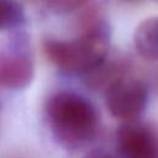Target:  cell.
<instances>
[{
    "label": "cell",
    "instance_id": "obj_1",
    "mask_svg": "<svg viewBox=\"0 0 158 158\" xmlns=\"http://www.w3.org/2000/svg\"><path fill=\"white\" fill-rule=\"evenodd\" d=\"M47 116L58 141L68 147H79L93 139L99 117L94 105L74 91H59L46 105Z\"/></svg>",
    "mask_w": 158,
    "mask_h": 158
},
{
    "label": "cell",
    "instance_id": "obj_9",
    "mask_svg": "<svg viewBox=\"0 0 158 158\" xmlns=\"http://www.w3.org/2000/svg\"><path fill=\"white\" fill-rule=\"evenodd\" d=\"M89 0H49V4L56 11L70 12V11L80 7L81 5H84Z\"/></svg>",
    "mask_w": 158,
    "mask_h": 158
},
{
    "label": "cell",
    "instance_id": "obj_6",
    "mask_svg": "<svg viewBox=\"0 0 158 158\" xmlns=\"http://www.w3.org/2000/svg\"><path fill=\"white\" fill-rule=\"evenodd\" d=\"M133 43L137 53L148 60H158V16L142 21L135 33Z\"/></svg>",
    "mask_w": 158,
    "mask_h": 158
},
{
    "label": "cell",
    "instance_id": "obj_3",
    "mask_svg": "<svg viewBox=\"0 0 158 158\" xmlns=\"http://www.w3.org/2000/svg\"><path fill=\"white\" fill-rule=\"evenodd\" d=\"M147 96V88L141 80L123 78L106 91V106L114 117L130 122L144 111Z\"/></svg>",
    "mask_w": 158,
    "mask_h": 158
},
{
    "label": "cell",
    "instance_id": "obj_8",
    "mask_svg": "<svg viewBox=\"0 0 158 158\" xmlns=\"http://www.w3.org/2000/svg\"><path fill=\"white\" fill-rule=\"evenodd\" d=\"M23 21V10L15 0H0V31L11 30Z\"/></svg>",
    "mask_w": 158,
    "mask_h": 158
},
{
    "label": "cell",
    "instance_id": "obj_4",
    "mask_svg": "<svg viewBox=\"0 0 158 158\" xmlns=\"http://www.w3.org/2000/svg\"><path fill=\"white\" fill-rule=\"evenodd\" d=\"M117 149L121 158H158V142L146 125L130 121L117 130Z\"/></svg>",
    "mask_w": 158,
    "mask_h": 158
},
{
    "label": "cell",
    "instance_id": "obj_11",
    "mask_svg": "<svg viewBox=\"0 0 158 158\" xmlns=\"http://www.w3.org/2000/svg\"><path fill=\"white\" fill-rule=\"evenodd\" d=\"M127 1H136V0H127Z\"/></svg>",
    "mask_w": 158,
    "mask_h": 158
},
{
    "label": "cell",
    "instance_id": "obj_2",
    "mask_svg": "<svg viewBox=\"0 0 158 158\" xmlns=\"http://www.w3.org/2000/svg\"><path fill=\"white\" fill-rule=\"evenodd\" d=\"M110 31L106 23L96 22L78 38L70 41L48 38L43 43L47 58L68 73H89L109 54Z\"/></svg>",
    "mask_w": 158,
    "mask_h": 158
},
{
    "label": "cell",
    "instance_id": "obj_5",
    "mask_svg": "<svg viewBox=\"0 0 158 158\" xmlns=\"http://www.w3.org/2000/svg\"><path fill=\"white\" fill-rule=\"evenodd\" d=\"M33 64L28 56L17 52H0V88L19 90L33 79Z\"/></svg>",
    "mask_w": 158,
    "mask_h": 158
},
{
    "label": "cell",
    "instance_id": "obj_7",
    "mask_svg": "<svg viewBox=\"0 0 158 158\" xmlns=\"http://www.w3.org/2000/svg\"><path fill=\"white\" fill-rule=\"evenodd\" d=\"M125 68L121 62L105 59L93 70L86 73L85 81L88 86L94 90H104L107 91L111 89L116 83L123 79Z\"/></svg>",
    "mask_w": 158,
    "mask_h": 158
},
{
    "label": "cell",
    "instance_id": "obj_10",
    "mask_svg": "<svg viewBox=\"0 0 158 158\" xmlns=\"http://www.w3.org/2000/svg\"><path fill=\"white\" fill-rule=\"evenodd\" d=\"M88 158H111L107 156H93V157H88Z\"/></svg>",
    "mask_w": 158,
    "mask_h": 158
}]
</instances>
